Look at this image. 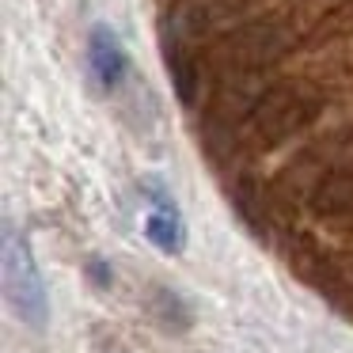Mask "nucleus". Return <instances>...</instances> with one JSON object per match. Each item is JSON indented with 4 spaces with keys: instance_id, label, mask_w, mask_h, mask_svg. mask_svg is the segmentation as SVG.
I'll use <instances>...</instances> for the list:
<instances>
[{
    "instance_id": "nucleus-1",
    "label": "nucleus",
    "mask_w": 353,
    "mask_h": 353,
    "mask_svg": "<svg viewBox=\"0 0 353 353\" xmlns=\"http://www.w3.org/2000/svg\"><path fill=\"white\" fill-rule=\"evenodd\" d=\"M319 107H323V99L312 84H304V80H274L254 99L251 114L243 118V125H247L243 133L259 148H277L296 137L319 114Z\"/></svg>"
},
{
    "instance_id": "nucleus-2",
    "label": "nucleus",
    "mask_w": 353,
    "mask_h": 353,
    "mask_svg": "<svg viewBox=\"0 0 353 353\" xmlns=\"http://www.w3.org/2000/svg\"><path fill=\"white\" fill-rule=\"evenodd\" d=\"M285 42L289 39L274 19H254V23H239L216 42H209L205 54H198V61H201V72L213 80L254 77V72H266L281 57Z\"/></svg>"
},
{
    "instance_id": "nucleus-3",
    "label": "nucleus",
    "mask_w": 353,
    "mask_h": 353,
    "mask_svg": "<svg viewBox=\"0 0 353 353\" xmlns=\"http://www.w3.org/2000/svg\"><path fill=\"white\" fill-rule=\"evenodd\" d=\"M4 296H8L12 312L19 315V323H27L31 330L46 327L50 319L46 285H42L31 243L12 221H4Z\"/></svg>"
},
{
    "instance_id": "nucleus-4",
    "label": "nucleus",
    "mask_w": 353,
    "mask_h": 353,
    "mask_svg": "<svg viewBox=\"0 0 353 353\" xmlns=\"http://www.w3.org/2000/svg\"><path fill=\"white\" fill-rule=\"evenodd\" d=\"M304 209L323 224L353 221V130L334 145L319 171L304 190Z\"/></svg>"
},
{
    "instance_id": "nucleus-5",
    "label": "nucleus",
    "mask_w": 353,
    "mask_h": 353,
    "mask_svg": "<svg viewBox=\"0 0 353 353\" xmlns=\"http://www.w3.org/2000/svg\"><path fill=\"white\" fill-rule=\"evenodd\" d=\"M88 72L107 95L118 92L130 77V50L110 23H95L88 31Z\"/></svg>"
},
{
    "instance_id": "nucleus-6",
    "label": "nucleus",
    "mask_w": 353,
    "mask_h": 353,
    "mask_svg": "<svg viewBox=\"0 0 353 353\" xmlns=\"http://www.w3.org/2000/svg\"><path fill=\"white\" fill-rule=\"evenodd\" d=\"M239 23L243 19L232 0H190L186 8L175 12V34L183 42H216Z\"/></svg>"
},
{
    "instance_id": "nucleus-7",
    "label": "nucleus",
    "mask_w": 353,
    "mask_h": 353,
    "mask_svg": "<svg viewBox=\"0 0 353 353\" xmlns=\"http://www.w3.org/2000/svg\"><path fill=\"white\" fill-rule=\"evenodd\" d=\"M145 194L152 198V209H148V216H145L148 243L160 247L163 254H179L186 247V221H183V213H179V205L152 183L145 186Z\"/></svg>"
},
{
    "instance_id": "nucleus-8",
    "label": "nucleus",
    "mask_w": 353,
    "mask_h": 353,
    "mask_svg": "<svg viewBox=\"0 0 353 353\" xmlns=\"http://www.w3.org/2000/svg\"><path fill=\"white\" fill-rule=\"evenodd\" d=\"M152 312H156V319L163 323L168 330H190V323H194V315H190V307L183 304V296L179 292H171V289H163V285H156L152 289Z\"/></svg>"
},
{
    "instance_id": "nucleus-9",
    "label": "nucleus",
    "mask_w": 353,
    "mask_h": 353,
    "mask_svg": "<svg viewBox=\"0 0 353 353\" xmlns=\"http://www.w3.org/2000/svg\"><path fill=\"white\" fill-rule=\"evenodd\" d=\"M88 277H92L99 289H110V285H114V270H110L103 259H92V262H88Z\"/></svg>"
}]
</instances>
